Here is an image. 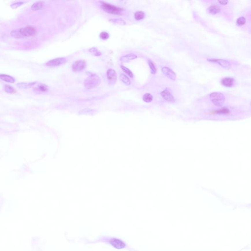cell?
I'll return each instance as SVG.
<instances>
[{"label":"cell","instance_id":"cell-1","mask_svg":"<svg viewBox=\"0 0 251 251\" xmlns=\"http://www.w3.org/2000/svg\"><path fill=\"white\" fill-rule=\"evenodd\" d=\"M100 83V78L98 75L95 74L90 75L84 81V87L86 89H92L97 87Z\"/></svg>","mask_w":251,"mask_h":251},{"label":"cell","instance_id":"cell-2","mask_svg":"<svg viewBox=\"0 0 251 251\" xmlns=\"http://www.w3.org/2000/svg\"><path fill=\"white\" fill-rule=\"evenodd\" d=\"M101 7L103 10L107 13L114 15H121L123 11V8L116 7L105 2L101 1Z\"/></svg>","mask_w":251,"mask_h":251},{"label":"cell","instance_id":"cell-3","mask_svg":"<svg viewBox=\"0 0 251 251\" xmlns=\"http://www.w3.org/2000/svg\"><path fill=\"white\" fill-rule=\"evenodd\" d=\"M209 96L212 103L217 107H221L225 101V96L221 93H212Z\"/></svg>","mask_w":251,"mask_h":251},{"label":"cell","instance_id":"cell-4","mask_svg":"<svg viewBox=\"0 0 251 251\" xmlns=\"http://www.w3.org/2000/svg\"><path fill=\"white\" fill-rule=\"evenodd\" d=\"M21 37L34 36L37 34V29L35 27L31 26H27L18 29Z\"/></svg>","mask_w":251,"mask_h":251},{"label":"cell","instance_id":"cell-5","mask_svg":"<svg viewBox=\"0 0 251 251\" xmlns=\"http://www.w3.org/2000/svg\"><path fill=\"white\" fill-rule=\"evenodd\" d=\"M72 67L74 71H81L86 68V62L84 60H77L74 62Z\"/></svg>","mask_w":251,"mask_h":251},{"label":"cell","instance_id":"cell-6","mask_svg":"<svg viewBox=\"0 0 251 251\" xmlns=\"http://www.w3.org/2000/svg\"><path fill=\"white\" fill-rule=\"evenodd\" d=\"M107 77L109 83L111 85L115 84L116 81V73L112 69H109L107 72Z\"/></svg>","mask_w":251,"mask_h":251},{"label":"cell","instance_id":"cell-7","mask_svg":"<svg viewBox=\"0 0 251 251\" xmlns=\"http://www.w3.org/2000/svg\"><path fill=\"white\" fill-rule=\"evenodd\" d=\"M66 62L64 58H57L53 59L47 62L46 65L49 67H56L60 66Z\"/></svg>","mask_w":251,"mask_h":251},{"label":"cell","instance_id":"cell-8","mask_svg":"<svg viewBox=\"0 0 251 251\" xmlns=\"http://www.w3.org/2000/svg\"><path fill=\"white\" fill-rule=\"evenodd\" d=\"M208 61L211 62H214L216 63H218L219 65L221 66L222 67L227 69H229L231 67V64L230 63V62H228L227 60H222V59H209L207 60Z\"/></svg>","mask_w":251,"mask_h":251},{"label":"cell","instance_id":"cell-9","mask_svg":"<svg viewBox=\"0 0 251 251\" xmlns=\"http://www.w3.org/2000/svg\"><path fill=\"white\" fill-rule=\"evenodd\" d=\"M161 95L165 100L169 103H174L175 102V98L171 93L170 91H169L167 88L164 90L161 93Z\"/></svg>","mask_w":251,"mask_h":251},{"label":"cell","instance_id":"cell-10","mask_svg":"<svg viewBox=\"0 0 251 251\" xmlns=\"http://www.w3.org/2000/svg\"><path fill=\"white\" fill-rule=\"evenodd\" d=\"M161 70H162V72L164 74H165L168 78H169L171 80L175 81L176 79V73L168 67H164L162 68Z\"/></svg>","mask_w":251,"mask_h":251},{"label":"cell","instance_id":"cell-11","mask_svg":"<svg viewBox=\"0 0 251 251\" xmlns=\"http://www.w3.org/2000/svg\"><path fill=\"white\" fill-rule=\"evenodd\" d=\"M110 244L117 249H122L125 247V244L122 240L117 238H112L110 240Z\"/></svg>","mask_w":251,"mask_h":251},{"label":"cell","instance_id":"cell-12","mask_svg":"<svg viewBox=\"0 0 251 251\" xmlns=\"http://www.w3.org/2000/svg\"><path fill=\"white\" fill-rule=\"evenodd\" d=\"M221 83L224 86L227 88H231L233 86L235 83V79L233 78L227 77L223 79L221 81Z\"/></svg>","mask_w":251,"mask_h":251},{"label":"cell","instance_id":"cell-13","mask_svg":"<svg viewBox=\"0 0 251 251\" xmlns=\"http://www.w3.org/2000/svg\"><path fill=\"white\" fill-rule=\"evenodd\" d=\"M137 57V55L134 54H129L122 56L120 57V61L123 62H127L131 60H133Z\"/></svg>","mask_w":251,"mask_h":251},{"label":"cell","instance_id":"cell-14","mask_svg":"<svg viewBox=\"0 0 251 251\" xmlns=\"http://www.w3.org/2000/svg\"><path fill=\"white\" fill-rule=\"evenodd\" d=\"M44 2L43 1H37L33 3L31 6V9L34 11H37L42 10L44 8Z\"/></svg>","mask_w":251,"mask_h":251},{"label":"cell","instance_id":"cell-15","mask_svg":"<svg viewBox=\"0 0 251 251\" xmlns=\"http://www.w3.org/2000/svg\"><path fill=\"white\" fill-rule=\"evenodd\" d=\"M0 79H2L3 81L11 83H14L15 81V79L13 77L6 74H0Z\"/></svg>","mask_w":251,"mask_h":251},{"label":"cell","instance_id":"cell-16","mask_svg":"<svg viewBox=\"0 0 251 251\" xmlns=\"http://www.w3.org/2000/svg\"><path fill=\"white\" fill-rule=\"evenodd\" d=\"M208 10H209V13L213 15L216 14L220 12V10L219 7H218L217 5H211V7H209V8H208Z\"/></svg>","mask_w":251,"mask_h":251},{"label":"cell","instance_id":"cell-17","mask_svg":"<svg viewBox=\"0 0 251 251\" xmlns=\"http://www.w3.org/2000/svg\"><path fill=\"white\" fill-rule=\"evenodd\" d=\"M145 16V14L142 11H138L135 13V18L137 21L143 19Z\"/></svg>","mask_w":251,"mask_h":251},{"label":"cell","instance_id":"cell-18","mask_svg":"<svg viewBox=\"0 0 251 251\" xmlns=\"http://www.w3.org/2000/svg\"><path fill=\"white\" fill-rule=\"evenodd\" d=\"M120 79L124 83H125L127 85H129L131 84L130 79L128 78L126 75L124 74H121L120 75Z\"/></svg>","mask_w":251,"mask_h":251},{"label":"cell","instance_id":"cell-19","mask_svg":"<svg viewBox=\"0 0 251 251\" xmlns=\"http://www.w3.org/2000/svg\"><path fill=\"white\" fill-rule=\"evenodd\" d=\"M37 90L41 92H45L48 90V86L43 83H39L37 88Z\"/></svg>","mask_w":251,"mask_h":251},{"label":"cell","instance_id":"cell-20","mask_svg":"<svg viewBox=\"0 0 251 251\" xmlns=\"http://www.w3.org/2000/svg\"><path fill=\"white\" fill-rule=\"evenodd\" d=\"M36 82H33V83H19L17 84V85L19 88H31V87L34 86V84H36Z\"/></svg>","mask_w":251,"mask_h":251},{"label":"cell","instance_id":"cell-21","mask_svg":"<svg viewBox=\"0 0 251 251\" xmlns=\"http://www.w3.org/2000/svg\"><path fill=\"white\" fill-rule=\"evenodd\" d=\"M109 21L111 22V23L120 25H122V26L125 25L126 24L125 21L122 19H111L109 20Z\"/></svg>","mask_w":251,"mask_h":251},{"label":"cell","instance_id":"cell-22","mask_svg":"<svg viewBox=\"0 0 251 251\" xmlns=\"http://www.w3.org/2000/svg\"><path fill=\"white\" fill-rule=\"evenodd\" d=\"M148 64H149L150 69H151V73L153 74H155L157 73V69L155 65L154 64V62L151 60H148Z\"/></svg>","mask_w":251,"mask_h":251},{"label":"cell","instance_id":"cell-23","mask_svg":"<svg viewBox=\"0 0 251 251\" xmlns=\"http://www.w3.org/2000/svg\"><path fill=\"white\" fill-rule=\"evenodd\" d=\"M153 96L150 93H146L143 97V100L146 103H151L153 101Z\"/></svg>","mask_w":251,"mask_h":251},{"label":"cell","instance_id":"cell-24","mask_svg":"<svg viewBox=\"0 0 251 251\" xmlns=\"http://www.w3.org/2000/svg\"><path fill=\"white\" fill-rule=\"evenodd\" d=\"M121 68L122 70H123V71L126 74L128 75L130 77H131V78H133V73H132V72H131L129 69H128V68H127V67L124 66H122V65L121 66Z\"/></svg>","mask_w":251,"mask_h":251},{"label":"cell","instance_id":"cell-25","mask_svg":"<svg viewBox=\"0 0 251 251\" xmlns=\"http://www.w3.org/2000/svg\"><path fill=\"white\" fill-rule=\"evenodd\" d=\"M5 90L6 92L10 93V94H13L16 92V91L14 89V88H12V86H10V85H5Z\"/></svg>","mask_w":251,"mask_h":251},{"label":"cell","instance_id":"cell-26","mask_svg":"<svg viewBox=\"0 0 251 251\" xmlns=\"http://www.w3.org/2000/svg\"><path fill=\"white\" fill-rule=\"evenodd\" d=\"M89 51L95 56H100L102 54L100 51H99L97 48H94V47L89 49Z\"/></svg>","mask_w":251,"mask_h":251},{"label":"cell","instance_id":"cell-27","mask_svg":"<svg viewBox=\"0 0 251 251\" xmlns=\"http://www.w3.org/2000/svg\"><path fill=\"white\" fill-rule=\"evenodd\" d=\"M25 3V2H23V1L17 2L10 5V7H11L12 8H13V9H16V8H17L21 6L22 5H23V4H24Z\"/></svg>","mask_w":251,"mask_h":251},{"label":"cell","instance_id":"cell-28","mask_svg":"<svg viewBox=\"0 0 251 251\" xmlns=\"http://www.w3.org/2000/svg\"><path fill=\"white\" fill-rule=\"evenodd\" d=\"M109 33L105 32V31H103L100 34V37L104 40L109 39Z\"/></svg>","mask_w":251,"mask_h":251},{"label":"cell","instance_id":"cell-29","mask_svg":"<svg viewBox=\"0 0 251 251\" xmlns=\"http://www.w3.org/2000/svg\"><path fill=\"white\" fill-rule=\"evenodd\" d=\"M246 20L244 17H240L237 20V24L239 26H243L246 23Z\"/></svg>","mask_w":251,"mask_h":251},{"label":"cell","instance_id":"cell-30","mask_svg":"<svg viewBox=\"0 0 251 251\" xmlns=\"http://www.w3.org/2000/svg\"><path fill=\"white\" fill-rule=\"evenodd\" d=\"M11 35H12V36H13L14 38H22L18 29L12 31V32H11Z\"/></svg>","mask_w":251,"mask_h":251},{"label":"cell","instance_id":"cell-31","mask_svg":"<svg viewBox=\"0 0 251 251\" xmlns=\"http://www.w3.org/2000/svg\"><path fill=\"white\" fill-rule=\"evenodd\" d=\"M218 3L222 5H226L228 3V1H219Z\"/></svg>","mask_w":251,"mask_h":251}]
</instances>
